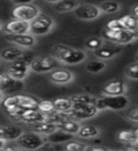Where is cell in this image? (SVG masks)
<instances>
[{"instance_id":"e0dca14e","label":"cell","mask_w":138,"mask_h":151,"mask_svg":"<svg viewBox=\"0 0 138 151\" xmlns=\"http://www.w3.org/2000/svg\"><path fill=\"white\" fill-rule=\"evenodd\" d=\"M75 138L74 134H71L66 132L64 129H58L55 131L51 132L48 135L46 136V142H49V143H53V144H63L64 145L67 142L73 140Z\"/></svg>"},{"instance_id":"bcb514c9","label":"cell","mask_w":138,"mask_h":151,"mask_svg":"<svg viewBox=\"0 0 138 151\" xmlns=\"http://www.w3.org/2000/svg\"><path fill=\"white\" fill-rule=\"evenodd\" d=\"M46 1L48 2V3H51V4H56V3L60 2L61 0H46Z\"/></svg>"},{"instance_id":"7c38bea8","label":"cell","mask_w":138,"mask_h":151,"mask_svg":"<svg viewBox=\"0 0 138 151\" xmlns=\"http://www.w3.org/2000/svg\"><path fill=\"white\" fill-rule=\"evenodd\" d=\"M6 40L11 44L19 47H32L36 45V38L31 33H23V34H7Z\"/></svg>"},{"instance_id":"7a4b0ae2","label":"cell","mask_w":138,"mask_h":151,"mask_svg":"<svg viewBox=\"0 0 138 151\" xmlns=\"http://www.w3.org/2000/svg\"><path fill=\"white\" fill-rule=\"evenodd\" d=\"M95 105L97 106L98 111H103L109 109L113 111H120L128 107L129 98L125 94L119 96H105L103 97L97 98Z\"/></svg>"},{"instance_id":"ac0fdd59","label":"cell","mask_w":138,"mask_h":151,"mask_svg":"<svg viewBox=\"0 0 138 151\" xmlns=\"http://www.w3.org/2000/svg\"><path fill=\"white\" fill-rule=\"evenodd\" d=\"M2 129H3L2 139L6 140L7 142L16 141L19 137L24 133L23 127L19 125H16V124L4 126V127H2Z\"/></svg>"},{"instance_id":"7bdbcfd3","label":"cell","mask_w":138,"mask_h":151,"mask_svg":"<svg viewBox=\"0 0 138 151\" xmlns=\"http://www.w3.org/2000/svg\"><path fill=\"white\" fill-rule=\"evenodd\" d=\"M131 13H132V15L138 17V5H135V6L131 9Z\"/></svg>"},{"instance_id":"52a82bcc","label":"cell","mask_w":138,"mask_h":151,"mask_svg":"<svg viewBox=\"0 0 138 151\" xmlns=\"http://www.w3.org/2000/svg\"><path fill=\"white\" fill-rule=\"evenodd\" d=\"M40 13V9L34 4H18L12 9V17L13 19H19V20L30 22L39 15Z\"/></svg>"},{"instance_id":"ffe728a7","label":"cell","mask_w":138,"mask_h":151,"mask_svg":"<svg viewBox=\"0 0 138 151\" xmlns=\"http://www.w3.org/2000/svg\"><path fill=\"white\" fill-rule=\"evenodd\" d=\"M125 84L121 80L116 79L104 85L102 91L105 96H119L125 93Z\"/></svg>"},{"instance_id":"ba28073f","label":"cell","mask_w":138,"mask_h":151,"mask_svg":"<svg viewBox=\"0 0 138 151\" xmlns=\"http://www.w3.org/2000/svg\"><path fill=\"white\" fill-rule=\"evenodd\" d=\"M98 109L95 104H83V105L73 104L72 109L66 112L71 119L82 121L95 117L98 113Z\"/></svg>"},{"instance_id":"d6a6232c","label":"cell","mask_w":138,"mask_h":151,"mask_svg":"<svg viewBox=\"0 0 138 151\" xmlns=\"http://www.w3.org/2000/svg\"><path fill=\"white\" fill-rule=\"evenodd\" d=\"M136 137L134 130H121L117 134V140L121 143L130 145L136 139Z\"/></svg>"},{"instance_id":"ee69618b","label":"cell","mask_w":138,"mask_h":151,"mask_svg":"<svg viewBox=\"0 0 138 151\" xmlns=\"http://www.w3.org/2000/svg\"><path fill=\"white\" fill-rule=\"evenodd\" d=\"M6 145H7V141L2 139V138H0V150L4 149V147L6 146Z\"/></svg>"},{"instance_id":"277c9868","label":"cell","mask_w":138,"mask_h":151,"mask_svg":"<svg viewBox=\"0 0 138 151\" xmlns=\"http://www.w3.org/2000/svg\"><path fill=\"white\" fill-rule=\"evenodd\" d=\"M17 145L24 150H36L46 144V137L35 131H24V133L16 140Z\"/></svg>"},{"instance_id":"f6af8a7d","label":"cell","mask_w":138,"mask_h":151,"mask_svg":"<svg viewBox=\"0 0 138 151\" xmlns=\"http://www.w3.org/2000/svg\"><path fill=\"white\" fill-rule=\"evenodd\" d=\"M130 145H134V146H136V147L138 148V137H136V139L132 142L131 144H130Z\"/></svg>"},{"instance_id":"e575fe53","label":"cell","mask_w":138,"mask_h":151,"mask_svg":"<svg viewBox=\"0 0 138 151\" xmlns=\"http://www.w3.org/2000/svg\"><path fill=\"white\" fill-rule=\"evenodd\" d=\"M103 44L104 42L101 38L93 37V38H90V39H88L86 42H85V47H86L88 50L95 51V50L98 49Z\"/></svg>"},{"instance_id":"b9f144b4","label":"cell","mask_w":138,"mask_h":151,"mask_svg":"<svg viewBox=\"0 0 138 151\" xmlns=\"http://www.w3.org/2000/svg\"><path fill=\"white\" fill-rule=\"evenodd\" d=\"M88 150H95V151H103V150H106L105 147H98V146H93V147H91V146H89Z\"/></svg>"},{"instance_id":"9c48e42d","label":"cell","mask_w":138,"mask_h":151,"mask_svg":"<svg viewBox=\"0 0 138 151\" xmlns=\"http://www.w3.org/2000/svg\"><path fill=\"white\" fill-rule=\"evenodd\" d=\"M104 37L112 42L117 45H124L132 42L138 37V32L123 28L119 30H109L104 31Z\"/></svg>"},{"instance_id":"8fae6325","label":"cell","mask_w":138,"mask_h":151,"mask_svg":"<svg viewBox=\"0 0 138 151\" xmlns=\"http://www.w3.org/2000/svg\"><path fill=\"white\" fill-rule=\"evenodd\" d=\"M73 13L80 20L91 21L100 15L101 11L98 6L94 4H79L73 11Z\"/></svg>"},{"instance_id":"f35d334b","label":"cell","mask_w":138,"mask_h":151,"mask_svg":"<svg viewBox=\"0 0 138 151\" xmlns=\"http://www.w3.org/2000/svg\"><path fill=\"white\" fill-rule=\"evenodd\" d=\"M39 149L59 151V150H64V145H63V144H53V143H49V142H46V144L43 146H41Z\"/></svg>"},{"instance_id":"836d02e7","label":"cell","mask_w":138,"mask_h":151,"mask_svg":"<svg viewBox=\"0 0 138 151\" xmlns=\"http://www.w3.org/2000/svg\"><path fill=\"white\" fill-rule=\"evenodd\" d=\"M37 109L43 113H46V114H51V113L56 111L53 101L45 100V99L44 100H39Z\"/></svg>"},{"instance_id":"4316f807","label":"cell","mask_w":138,"mask_h":151,"mask_svg":"<svg viewBox=\"0 0 138 151\" xmlns=\"http://www.w3.org/2000/svg\"><path fill=\"white\" fill-rule=\"evenodd\" d=\"M54 107L56 111L59 112H65L70 111L73 107V102L71 100V98H66V97H60L56 98L53 100Z\"/></svg>"},{"instance_id":"4dcf8cb0","label":"cell","mask_w":138,"mask_h":151,"mask_svg":"<svg viewBox=\"0 0 138 151\" xmlns=\"http://www.w3.org/2000/svg\"><path fill=\"white\" fill-rule=\"evenodd\" d=\"M98 7L100 9L101 12L113 13L119 11L120 5L117 1H115V0H107V1L102 2Z\"/></svg>"},{"instance_id":"484cf974","label":"cell","mask_w":138,"mask_h":151,"mask_svg":"<svg viewBox=\"0 0 138 151\" xmlns=\"http://www.w3.org/2000/svg\"><path fill=\"white\" fill-rule=\"evenodd\" d=\"M105 68H106V63L100 59L89 60L86 63V64H85V69H86V71L92 74L100 73L101 71H103Z\"/></svg>"},{"instance_id":"60d3db41","label":"cell","mask_w":138,"mask_h":151,"mask_svg":"<svg viewBox=\"0 0 138 151\" xmlns=\"http://www.w3.org/2000/svg\"><path fill=\"white\" fill-rule=\"evenodd\" d=\"M13 3H15L16 5L18 4H27V3H32L33 0H12Z\"/></svg>"},{"instance_id":"3957f363","label":"cell","mask_w":138,"mask_h":151,"mask_svg":"<svg viewBox=\"0 0 138 151\" xmlns=\"http://www.w3.org/2000/svg\"><path fill=\"white\" fill-rule=\"evenodd\" d=\"M53 18L46 13H40L30 22V33L34 36H43L49 33L54 27Z\"/></svg>"},{"instance_id":"c3c4849f","label":"cell","mask_w":138,"mask_h":151,"mask_svg":"<svg viewBox=\"0 0 138 151\" xmlns=\"http://www.w3.org/2000/svg\"><path fill=\"white\" fill-rule=\"evenodd\" d=\"M134 132H135V134H136V136L138 137V127H136V129H134Z\"/></svg>"},{"instance_id":"83f0119b","label":"cell","mask_w":138,"mask_h":151,"mask_svg":"<svg viewBox=\"0 0 138 151\" xmlns=\"http://www.w3.org/2000/svg\"><path fill=\"white\" fill-rule=\"evenodd\" d=\"M1 107L5 111H11L15 109L18 106V99H17V93L14 94H9V96H5L1 101Z\"/></svg>"},{"instance_id":"74e56055","label":"cell","mask_w":138,"mask_h":151,"mask_svg":"<svg viewBox=\"0 0 138 151\" xmlns=\"http://www.w3.org/2000/svg\"><path fill=\"white\" fill-rule=\"evenodd\" d=\"M124 27H123V24L119 19H112V20L108 21L106 24V29L109 30H119L123 29Z\"/></svg>"},{"instance_id":"4fadbf2b","label":"cell","mask_w":138,"mask_h":151,"mask_svg":"<svg viewBox=\"0 0 138 151\" xmlns=\"http://www.w3.org/2000/svg\"><path fill=\"white\" fill-rule=\"evenodd\" d=\"M4 31L7 34H23L30 32V22L12 19L4 27Z\"/></svg>"},{"instance_id":"d590c367","label":"cell","mask_w":138,"mask_h":151,"mask_svg":"<svg viewBox=\"0 0 138 151\" xmlns=\"http://www.w3.org/2000/svg\"><path fill=\"white\" fill-rule=\"evenodd\" d=\"M125 74L129 78L138 80V61L131 63L126 68Z\"/></svg>"},{"instance_id":"5bb4252c","label":"cell","mask_w":138,"mask_h":151,"mask_svg":"<svg viewBox=\"0 0 138 151\" xmlns=\"http://www.w3.org/2000/svg\"><path fill=\"white\" fill-rule=\"evenodd\" d=\"M49 79L55 84H67L73 81L74 74L70 70L59 67L49 72Z\"/></svg>"},{"instance_id":"ab89813d","label":"cell","mask_w":138,"mask_h":151,"mask_svg":"<svg viewBox=\"0 0 138 151\" xmlns=\"http://www.w3.org/2000/svg\"><path fill=\"white\" fill-rule=\"evenodd\" d=\"M128 118L132 122H138V108L131 110L128 113Z\"/></svg>"},{"instance_id":"d4e9b609","label":"cell","mask_w":138,"mask_h":151,"mask_svg":"<svg viewBox=\"0 0 138 151\" xmlns=\"http://www.w3.org/2000/svg\"><path fill=\"white\" fill-rule=\"evenodd\" d=\"M99 129L96 126L93 125H84L80 127L78 132V136L82 139H90L99 135Z\"/></svg>"},{"instance_id":"44dd1931","label":"cell","mask_w":138,"mask_h":151,"mask_svg":"<svg viewBox=\"0 0 138 151\" xmlns=\"http://www.w3.org/2000/svg\"><path fill=\"white\" fill-rule=\"evenodd\" d=\"M28 127H31V130L37 132L43 136L48 135L51 132L55 131L58 129L59 127L57 125L53 124V123L44 121V122H37V123H32V124H28Z\"/></svg>"},{"instance_id":"f907efd6","label":"cell","mask_w":138,"mask_h":151,"mask_svg":"<svg viewBox=\"0 0 138 151\" xmlns=\"http://www.w3.org/2000/svg\"><path fill=\"white\" fill-rule=\"evenodd\" d=\"M2 28V24H1V22H0V29Z\"/></svg>"},{"instance_id":"603a6c76","label":"cell","mask_w":138,"mask_h":151,"mask_svg":"<svg viewBox=\"0 0 138 151\" xmlns=\"http://www.w3.org/2000/svg\"><path fill=\"white\" fill-rule=\"evenodd\" d=\"M79 5L78 0H61L60 2L54 4V9L60 13L68 12L74 11Z\"/></svg>"},{"instance_id":"1f68e13d","label":"cell","mask_w":138,"mask_h":151,"mask_svg":"<svg viewBox=\"0 0 138 151\" xmlns=\"http://www.w3.org/2000/svg\"><path fill=\"white\" fill-rule=\"evenodd\" d=\"M89 145L83 142L71 140L64 144V150L66 151H85L88 150Z\"/></svg>"},{"instance_id":"7402d4cb","label":"cell","mask_w":138,"mask_h":151,"mask_svg":"<svg viewBox=\"0 0 138 151\" xmlns=\"http://www.w3.org/2000/svg\"><path fill=\"white\" fill-rule=\"evenodd\" d=\"M17 99H18V106L23 108L24 110L37 109L38 103H39V100L37 98L25 93H17Z\"/></svg>"},{"instance_id":"30bf717a","label":"cell","mask_w":138,"mask_h":151,"mask_svg":"<svg viewBox=\"0 0 138 151\" xmlns=\"http://www.w3.org/2000/svg\"><path fill=\"white\" fill-rule=\"evenodd\" d=\"M25 88V83L23 80H18L12 78L6 72L0 73V91L4 94H14L17 92H20Z\"/></svg>"},{"instance_id":"f546056e","label":"cell","mask_w":138,"mask_h":151,"mask_svg":"<svg viewBox=\"0 0 138 151\" xmlns=\"http://www.w3.org/2000/svg\"><path fill=\"white\" fill-rule=\"evenodd\" d=\"M124 28L138 32V17L134 15H125L120 18Z\"/></svg>"},{"instance_id":"2e32d148","label":"cell","mask_w":138,"mask_h":151,"mask_svg":"<svg viewBox=\"0 0 138 151\" xmlns=\"http://www.w3.org/2000/svg\"><path fill=\"white\" fill-rule=\"evenodd\" d=\"M46 118L47 114L43 113L38 109H28V110L24 111L20 121L27 123V124H32V123L46 121Z\"/></svg>"},{"instance_id":"d6986e66","label":"cell","mask_w":138,"mask_h":151,"mask_svg":"<svg viewBox=\"0 0 138 151\" xmlns=\"http://www.w3.org/2000/svg\"><path fill=\"white\" fill-rule=\"evenodd\" d=\"M24 54L25 53H24L22 47H19L17 45L9 46L1 51V53H0V59L7 61V63H9V61H13L23 58Z\"/></svg>"},{"instance_id":"5b68a950","label":"cell","mask_w":138,"mask_h":151,"mask_svg":"<svg viewBox=\"0 0 138 151\" xmlns=\"http://www.w3.org/2000/svg\"><path fill=\"white\" fill-rule=\"evenodd\" d=\"M61 64V61L55 56H44L35 58L30 60V71L38 74L49 73L56 68H59Z\"/></svg>"},{"instance_id":"681fc988","label":"cell","mask_w":138,"mask_h":151,"mask_svg":"<svg viewBox=\"0 0 138 151\" xmlns=\"http://www.w3.org/2000/svg\"><path fill=\"white\" fill-rule=\"evenodd\" d=\"M135 60L138 61V53H137V55H136V57H135Z\"/></svg>"},{"instance_id":"8992f818","label":"cell","mask_w":138,"mask_h":151,"mask_svg":"<svg viewBox=\"0 0 138 151\" xmlns=\"http://www.w3.org/2000/svg\"><path fill=\"white\" fill-rule=\"evenodd\" d=\"M30 60L23 58L13 61H9L6 65L5 72L13 78L18 80H24L30 71Z\"/></svg>"},{"instance_id":"6da1fadb","label":"cell","mask_w":138,"mask_h":151,"mask_svg":"<svg viewBox=\"0 0 138 151\" xmlns=\"http://www.w3.org/2000/svg\"><path fill=\"white\" fill-rule=\"evenodd\" d=\"M52 51L54 56L61 63L67 65H75L82 63L87 58V53L85 50L75 49L64 45H56Z\"/></svg>"},{"instance_id":"7dc6e473","label":"cell","mask_w":138,"mask_h":151,"mask_svg":"<svg viewBox=\"0 0 138 151\" xmlns=\"http://www.w3.org/2000/svg\"><path fill=\"white\" fill-rule=\"evenodd\" d=\"M4 98V93L0 91V103H1V101H2V99Z\"/></svg>"},{"instance_id":"9a60e30c","label":"cell","mask_w":138,"mask_h":151,"mask_svg":"<svg viewBox=\"0 0 138 151\" xmlns=\"http://www.w3.org/2000/svg\"><path fill=\"white\" fill-rule=\"evenodd\" d=\"M121 51H122V46L120 45L103 44L98 49L95 50L93 52H94V55L96 56L98 59L109 60L118 55Z\"/></svg>"},{"instance_id":"8d00e7d4","label":"cell","mask_w":138,"mask_h":151,"mask_svg":"<svg viewBox=\"0 0 138 151\" xmlns=\"http://www.w3.org/2000/svg\"><path fill=\"white\" fill-rule=\"evenodd\" d=\"M24 109L21 108V107H17L15 109H13V110H11V111H6L7 115L9 118H11L12 120H14V121H20L21 120V116L24 112Z\"/></svg>"},{"instance_id":"f1b7e54d","label":"cell","mask_w":138,"mask_h":151,"mask_svg":"<svg viewBox=\"0 0 138 151\" xmlns=\"http://www.w3.org/2000/svg\"><path fill=\"white\" fill-rule=\"evenodd\" d=\"M75 105H83V104H96L97 97L91 94H76L70 97Z\"/></svg>"},{"instance_id":"cb8c5ba5","label":"cell","mask_w":138,"mask_h":151,"mask_svg":"<svg viewBox=\"0 0 138 151\" xmlns=\"http://www.w3.org/2000/svg\"><path fill=\"white\" fill-rule=\"evenodd\" d=\"M80 127H82L80 123L75 119H66L58 126L59 129H64L66 132H68V133L74 135H78V132L80 129Z\"/></svg>"}]
</instances>
